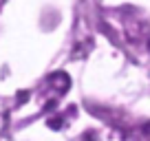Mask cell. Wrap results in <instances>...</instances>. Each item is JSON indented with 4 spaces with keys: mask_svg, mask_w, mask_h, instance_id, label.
<instances>
[]
</instances>
